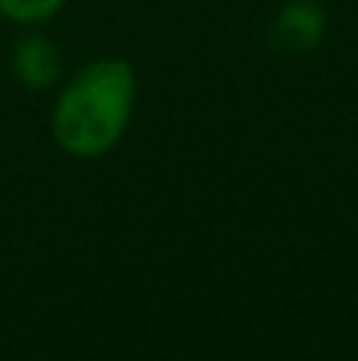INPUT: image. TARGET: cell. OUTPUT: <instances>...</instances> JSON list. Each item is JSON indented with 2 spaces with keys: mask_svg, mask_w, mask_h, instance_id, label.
I'll use <instances>...</instances> for the list:
<instances>
[{
  "mask_svg": "<svg viewBox=\"0 0 358 361\" xmlns=\"http://www.w3.org/2000/svg\"><path fill=\"white\" fill-rule=\"evenodd\" d=\"M70 0H0V16L16 25H42L54 19Z\"/></svg>",
  "mask_w": 358,
  "mask_h": 361,
  "instance_id": "277c9868",
  "label": "cell"
},
{
  "mask_svg": "<svg viewBox=\"0 0 358 361\" xmlns=\"http://www.w3.org/2000/svg\"><path fill=\"white\" fill-rule=\"evenodd\" d=\"M10 70L16 82L29 92H44L61 80L63 54L54 38L42 32H23L10 48Z\"/></svg>",
  "mask_w": 358,
  "mask_h": 361,
  "instance_id": "3957f363",
  "label": "cell"
},
{
  "mask_svg": "<svg viewBox=\"0 0 358 361\" xmlns=\"http://www.w3.org/2000/svg\"><path fill=\"white\" fill-rule=\"evenodd\" d=\"M330 29V16L317 0H289L276 10L270 25L273 48L283 54H308L321 48Z\"/></svg>",
  "mask_w": 358,
  "mask_h": 361,
  "instance_id": "7a4b0ae2",
  "label": "cell"
},
{
  "mask_svg": "<svg viewBox=\"0 0 358 361\" xmlns=\"http://www.w3.org/2000/svg\"><path fill=\"white\" fill-rule=\"evenodd\" d=\"M137 70L124 57H95L61 86L51 137L67 156L99 159L124 140L137 108Z\"/></svg>",
  "mask_w": 358,
  "mask_h": 361,
  "instance_id": "6da1fadb",
  "label": "cell"
}]
</instances>
